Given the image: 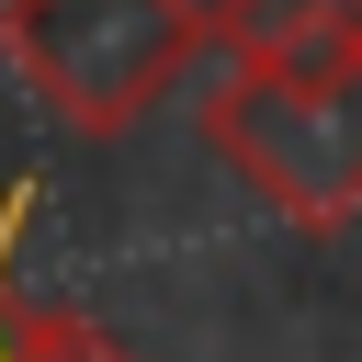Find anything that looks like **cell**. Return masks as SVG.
<instances>
[{
  "instance_id": "6da1fadb",
  "label": "cell",
  "mask_w": 362,
  "mask_h": 362,
  "mask_svg": "<svg viewBox=\"0 0 362 362\" xmlns=\"http://www.w3.org/2000/svg\"><path fill=\"white\" fill-rule=\"evenodd\" d=\"M0 45L68 136H136L215 45L204 0H0Z\"/></svg>"
},
{
  "instance_id": "7a4b0ae2",
  "label": "cell",
  "mask_w": 362,
  "mask_h": 362,
  "mask_svg": "<svg viewBox=\"0 0 362 362\" xmlns=\"http://www.w3.org/2000/svg\"><path fill=\"white\" fill-rule=\"evenodd\" d=\"M204 147L283 215V226H351L362 215V68H238L204 102Z\"/></svg>"
},
{
  "instance_id": "3957f363",
  "label": "cell",
  "mask_w": 362,
  "mask_h": 362,
  "mask_svg": "<svg viewBox=\"0 0 362 362\" xmlns=\"http://www.w3.org/2000/svg\"><path fill=\"white\" fill-rule=\"evenodd\" d=\"M238 68H362V0H204Z\"/></svg>"
},
{
  "instance_id": "277c9868",
  "label": "cell",
  "mask_w": 362,
  "mask_h": 362,
  "mask_svg": "<svg viewBox=\"0 0 362 362\" xmlns=\"http://www.w3.org/2000/svg\"><path fill=\"white\" fill-rule=\"evenodd\" d=\"M11 362H136V351H124L113 328H90L79 305H34V294H23V305H11Z\"/></svg>"
},
{
  "instance_id": "5b68a950",
  "label": "cell",
  "mask_w": 362,
  "mask_h": 362,
  "mask_svg": "<svg viewBox=\"0 0 362 362\" xmlns=\"http://www.w3.org/2000/svg\"><path fill=\"white\" fill-rule=\"evenodd\" d=\"M11 305H23V294H11V260H0V362H11Z\"/></svg>"
}]
</instances>
